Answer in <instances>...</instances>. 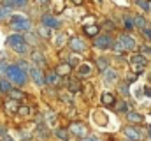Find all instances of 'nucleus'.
<instances>
[{
	"label": "nucleus",
	"instance_id": "obj_1",
	"mask_svg": "<svg viewBox=\"0 0 151 141\" xmlns=\"http://www.w3.org/2000/svg\"><path fill=\"white\" fill-rule=\"evenodd\" d=\"M5 76H7V79H9L12 85H16V86L27 85V79H28V74H27L25 70H21L18 65H9L7 70H5Z\"/></svg>",
	"mask_w": 151,
	"mask_h": 141
},
{
	"label": "nucleus",
	"instance_id": "obj_2",
	"mask_svg": "<svg viewBox=\"0 0 151 141\" xmlns=\"http://www.w3.org/2000/svg\"><path fill=\"white\" fill-rule=\"evenodd\" d=\"M5 41H7V46L12 48V49H14L16 53H19V55H25V53L28 51V42L25 41V35L12 34V35H9Z\"/></svg>",
	"mask_w": 151,
	"mask_h": 141
},
{
	"label": "nucleus",
	"instance_id": "obj_3",
	"mask_svg": "<svg viewBox=\"0 0 151 141\" xmlns=\"http://www.w3.org/2000/svg\"><path fill=\"white\" fill-rule=\"evenodd\" d=\"M135 46H137V44H135V39L130 37L128 34H121L118 37L116 44H113V48L118 49V51H134Z\"/></svg>",
	"mask_w": 151,
	"mask_h": 141
},
{
	"label": "nucleus",
	"instance_id": "obj_4",
	"mask_svg": "<svg viewBox=\"0 0 151 141\" xmlns=\"http://www.w3.org/2000/svg\"><path fill=\"white\" fill-rule=\"evenodd\" d=\"M11 28L19 34V32H30L32 30V21L23 18V16H12L11 18Z\"/></svg>",
	"mask_w": 151,
	"mask_h": 141
},
{
	"label": "nucleus",
	"instance_id": "obj_5",
	"mask_svg": "<svg viewBox=\"0 0 151 141\" xmlns=\"http://www.w3.org/2000/svg\"><path fill=\"white\" fill-rule=\"evenodd\" d=\"M93 46L97 49H109V48H113V39H111V35H107V34H99L95 37Z\"/></svg>",
	"mask_w": 151,
	"mask_h": 141
},
{
	"label": "nucleus",
	"instance_id": "obj_6",
	"mask_svg": "<svg viewBox=\"0 0 151 141\" xmlns=\"http://www.w3.org/2000/svg\"><path fill=\"white\" fill-rule=\"evenodd\" d=\"M130 62H132V65H134V70L137 72V74H142L144 69H146V58H144V55H132L130 57Z\"/></svg>",
	"mask_w": 151,
	"mask_h": 141
},
{
	"label": "nucleus",
	"instance_id": "obj_7",
	"mask_svg": "<svg viewBox=\"0 0 151 141\" xmlns=\"http://www.w3.org/2000/svg\"><path fill=\"white\" fill-rule=\"evenodd\" d=\"M28 72H30V76H32V79H34V83H35L37 86H44V85H46V76L42 74V70L39 69V67L34 65V67H30Z\"/></svg>",
	"mask_w": 151,
	"mask_h": 141
},
{
	"label": "nucleus",
	"instance_id": "obj_8",
	"mask_svg": "<svg viewBox=\"0 0 151 141\" xmlns=\"http://www.w3.org/2000/svg\"><path fill=\"white\" fill-rule=\"evenodd\" d=\"M40 23H42L44 27H47V28H60V27H62L60 20H56V18L51 16V14H44V16L40 18Z\"/></svg>",
	"mask_w": 151,
	"mask_h": 141
},
{
	"label": "nucleus",
	"instance_id": "obj_9",
	"mask_svg": "<svg viewBox=\"0 0 151 141\" xmlns=\"http://www.w3.org/2000/svg\"><path fill=\"white\" fill-rule=\"evenodd\" d=\"M69 48L76 51V53H83L84 49H86V44H84V41L83 39H79V37H74V39H70L69 41Z\"/></svg>",
	"mask_w": 151,
	"mask_h": 141
},
{
	"label": "nucleus",
	"instance_id": "obj_10",
	"mask_svg": "<svg viewBox=\"0 0 151 141\" xmlns=\"http://www.w3.org/2000/svg\"><path fill=\"white\" fill-rule=\"evenodd\" d=\"M70 131L74 132L76 136H79V138H84L86 136V125L84 124H81V122H76L70 125Z\"/></svg>",
	"mask_w": 151,
	"mask_h": 141
},
{
	"label": "nucleus",
	"instance_id": "obj_11",
	"mask_svg": "<svg viewBox=\"0 0 151 141\" xmlns=\"http://www.w3.org/2000/svg\"><path fill=\"white\" fill-rule=\"evenodd\" d=\"M123 134H125L130 141H141V132L135 131L134 127H125V129H123Z\"/></svg>",
	"mask_w": 151,
	"mask_h": 141
},
{
	"label": "nucleus",
	"instance_id": "obj_12",
	"mask_svg": "<svg viewBox=\"0 0 151 141\" xmlns=\"http://www.w3.org/2000/svg\"><path fill=\"white\" fill-rule=\"evenodd\" d=\"M32 60H34V64H35V67H42V65H46V58H44V55L39 51V49H34L32 51Z\"/></svg>",
	"mask_w": 151,
	"mask_h": 141
},
{
	"label": "nucleus",
	"instance_id": "obj_13",
	"mask_svg": "<svg viewBox=\"0 0 151 141\" xmlns=\"http://www.w3.org/2000/svg\"><path fill=\"white\" fill-rule=\"evenodd\" d=\"M4 5L5 7H11V9H14V7L23 9V7L28 5V0H4Z\"/></svg>",
	"mask_w": 151,
	"mask_h": 141
},
{
	"label": "nucleus",
	"instance_id": "obj_14",
	"mask_svg": "<svg viewBox=\"0 0 151 141\" xmlns=\"http://www.w3.org/2000/svg\"><path fill=\"white\" fill-rule=\"evenodd\" d=\"M116 79H118L116 70H113V69L104 70V83H106V85H109V83H116Z\"/></svg>",
	"mask_w": 151,
	"mask_h": 141
},
{
	"label": "nucleus",
	"instance_id": "obj_15",
	"mask_svg": "<svg viewBox=\"0 0 151 141\" xmlns=\"http://www.w3.org/2000/svg\"><path fill=\"white\" fill-rule=\"evenodd\" d=\"M127 120L128 122H134V124H141L144 120V116L141 113H137V111H128L127 113Z\"/></svg>",
	"mask_w": 151,
	"mask_h": 141
},
{
	"label": "nucleus",
	"instance_id": "obj_16",
	"mask_svg": "<svg viewBox=\"0 0 151 141\" xmlns=\"http://www.w3.org/2000/svg\"><path fill=\"white\" fill-rule=\"evenodd\" d=\"M70 70H72V65H69L67 62H63V64H60L58 67H56V74L58 76H67V74H70Z\"/></svg>",
	"mask_w": 151,
	"mask_h": 141
},
{
	"label": "nucleus",
	"instance_id": "obj_17",
	"mask_svg": "<svg viewBox=\"0 0 151 141\" xmlns=\"http://www.w3.org/2000/svg\"><path fill=\"white\" fill-rule=\"evenodd\" d=\"M46 85H51V86H56V85H60V76H58L56 72H51V74H47V76H46Z\"/></svg>",
	"mask_w": 151,
	"mask_h": 141
},
{
	"label": "nucleus",
	"instance_id": "obj_18",
	"mask_svg": "<svg viewBox=\"0 0 151 141\" xmlns=\"http://www.w3.org/2000/svg\"><path fill=\"white\" fill-rule=\"evenodd\" d=\"M77 74H79L81 78L90 76V74H91V65H90V64H81V65L77 67Z\"/></svg>",
	"mask_w": 151,
	"mask_h": 141
},
{
	"label": "nucleus",
	"instance_id": "obj_19",
	"mask_svg": "<svg viewBox=\"0 0 151 141\" xmlns=\"http://www.w3.org/2000/svg\"><path fill=\"white\" fill-rule=\"evenodd\" d=\"M55 134H56V138H60L62 141H69V140H70L69 129H65V127H60V129H56V131H55Z\"/></svg>",
	"mask_w": 151,
	"mask_h": 141
},
{
	"label": "nucleus",
	"instance_id": "obj_20",
	"mask_svg": "<svg viewBox=\"0 0 151 141\" xmlns=\"http://www.w3.org/2000/svg\"><path fill=\"white\" fill-rule=\"evenodd\" d=\"M100 101H102V104L104 106H113L114 102H116V99H114V95L111 94V92H104Z\"/></svg>",
	"mask_w": 151,
	"mask_h": 141
},
{
	"label": "nucleus",
	"instance_id": "obj_21",
	"mask_svg": "<svg viewBox=\"0 0 151 141\" xmlns=\"http://www.w3.org/2000/svg\"><path fill=\"white\" fill-rule=\"evenodd\" d=\"M18 108H19V104H18L16 99H9V101L5 102V109H7V113H18Z\"/></svg>",
	"mask_w": 151,
	"mask_h": 141
},
{
	"label": "nucleus",
	"instance_id": "obj_22",
	"mask_svg": "<svg viewBox=\"0 0 151 141\" xmlns=\"http://www.w3.org/2000/svg\"><path fill=\"white\" fill-rule=\"evenodd\" d=\"M134 27H135V28H139V30L146 28V27H148L146 18H144V16H135V18H134Z\"/></svg>",
	"mask_w": 151,
	"mask_h": 141
},
{
	"label": "nucleus",
	"instance_id": "obj_23",
	"mask_svg": "<svg viewBox=\"0 0 151 141\" xmlns=\"http://www.w3.org/2000/svg\"><path fill=\"white\" fill-rule=\"evenodd\" d=\"M67 41H69V37L65 34H58L55 37V42H53V44H55V48H62V46H65Z\"/></svg>",
	"mask_w": 151,
	"mask_h": 141
},
{
	"label": "nucleus",
	"instance_id": "obj_24",
	"mask_svg": "<svg viewBox=\"0 0 151 141\" xmlns=\"http://www.w3.org/2000/svg\"><path fill=\"white\" fill-rule=\"evenodd\" d=\"M114 111L116 113H125L127 109H128V104L125 102V99H121V101H118V102H114Z\"/></svg>",
	"mask_w": 151,
	"mask_h": 141
},
{
	"label": "nucleus",
	"instance_id": "obj_25",
	"mask_svg": "<svg viewBox=\"0 0 151 141\" xmlns=\"http://www.w3.org/2000/svg\"><path fill=\"white\" fill-rule=\"evenodd\" d=\"M99 27L97 25H88V27H84V32H86V35H90V37H97L99 35Z\"/></svg>",
	"mask_w": 151,
	"mask_h": 141
},
{
	"label": "nucleus",
	"instance_id": "obj_26",
	"mask_svg": "<svg viewBox=\"0 0 151 141\" xmlns=\"http://www.w3.org/2000/svg\"><path fill=\"white\" fill-rule=\"evenodd\" d=\"M37 34L40 37H44V39H49L51 37V28H47V27H44V25H40L37 28Z\"/></svg>",
	"mask_w": 151,
	"mask_h": 141
},
{
	"label": "nucleus",
	"instance_id": "obj_27",
	"mask_svg": "<svg viewBox=\"0 0 151 141\" xmlns=\"http://www.w3.org/2000/svg\"><path fill=\"white\" fill-rule=\"evenodd\" d=\"M63 7H65L63 0H55V2H53V12H55V14H60V12L63 11Z\"/></svg>",
	"mask_w": 151,
	"mask_h": 141
},
{
	"label": "nucleus",
	"instance_id": "obj_28",
	"mask_svg": "<svg viewBox=\"0 0 151 141\" xmlns=\"http://www.w3.org/2000/svg\"><path fill=\"white\" fill-rule=\"evenodd\" d=\"M7 18H11V7L2 5V7H0V21H4V20H7Z\"/></svg>",
	"mask_w": 151,
	"mask_h": 141
},
{
	"label": "nucleus",
	"instance_id": "obj_29",
	"mask_svg": "<svg viewBox=\"0 0 151 141\" xmlns=\"http://www.w3.org/2000/svg\"><path fill=\"white\" fill-rule=\"evenodd\" d=\"M97 69L100 70V72L107 70V69H109V64H107V60H106V58H99V60H97Z\"/></svg>",
	"mask_w": 151,
	"mask_h": 141
},
{
	"label": "nucleus",
	"instance_id": "obj_30",
	"mask_svg": "<svg viewBox=\"0 0 151 141\" xmlns=\"http://www.w3.org/2000/svg\"><path fill=\"white\" fill-rule=\"evenodd\" d=\"M123 27H125V30H128V32H130V30H134V28H135V27H134V20H132V18H128V16H127V18H123Z\"/></svg>",
	"mask_w": 151,
	"mask_h": 141
},
{
	"label": "nucleus",
	"instance_id": "obj_31",
	"mask_svg": "<svg viewBox=\"0 0 151 141\" xmlns=\"http://www.w3.org/2000/svg\"><path fill=\"white\" fill-rule=\"evenodd\" d=\"M0 90H2V92H11V90H12L11 81H9V79H2V81H0Z\"/></svg>",
	"mask_w": 151,
	"mask_h": 141
},
{
	"label": "nucleus",
	"instance_id": "obj_32",
	"mask_svg": "<svg viewBox=\"0 0 151 141\" xmlns=\"http://www.w3.org/2000/svg\"><path fill=\"white\" fill-rule=\"evenodd\" d=\"M135 4H137L141 9H144V11H150V7H151V4L148 0H135Z\"/></svg>",
	"mask_w": 151,
	"mask_h": 141
},
{
	"label": "nucleus",
	"instance_id": "obj_33",
	"mask_svg": "<svg viewBox=\"0 0 151 141\" xmlns=\"http://www.w3.org/2000/svg\"><path fill=\"white\" fill-rule=\"evenodd\" d=\"M9 94H11V97H12V99H16V101H18V99H23V97H25V94H23V92H19V90H14V88H12V90H11Z\"/></svg>",
	"mask_w": 151,
	"mask_h": 141
},
{
	"label": "nucleus",
	"instance_id": "obj_34",
	"mask_svg": "<svg viewBox=\"0 0 151 141\" xmlns=\"http://www.w3.org/2000/svg\"><path fill=\"white\" fill-rule=\"evenodd\" d=\"M16 65H18V67H19L21 70H25V72H27V70H30V65H28L27 62H23V60H21V62H18Z\"/></svg>",
	"mask_w": 151,
	"mask_h": 141
},
{
	"label": "nucleus",
	"instance_id": "obj_35",
	"mask_svg": "<svg viewBox=\"0 0 151 141\" xmlns=\"http://www.w3.org/2000/svg\"><path fill=\"white\" fill-rule=\"evenodd\" d=\"M70 90H72V92L81 90V86H79V81H72V83H70Z\"/></svg>",
	"mask_w": 151,
	"mask_h": 141
},
{
	"label": "nucleus",
	"instance_id": "obj_36",
	"mask_svg": "<svg viewBox=\"0 0 151 141\" xmlns=\"http://www.w3.org/2000/svg\"><path fill=\"white\" fill-rule=\"evenodd\" d=\"M7 67H9V64H7V62H4V60H0V72H4V74H5Z\"/></svg>",
	"mask_w": 151,
	"mask_h": 141
},
{
	"label": "nucleus",
	"instance_id": "obj_37",
	"mask_svg": "<svg viewBox=\"0 0 151 141\" xmlns=\"http://www.w3.org/2000/svg\"><path fill=\"white\" fill-rule=\"evenodd\" d=\"M28 111H30V108H25V106L18 108V113H19V115H28Z\"/></svg>",
	"mask_w": 151,
	"mask_h": 141
},
{
	"label": "nucleus",
	"instance_id": "obj_38",
	"mask_svg": "<svg viewBox=\"0 0 151 141\" xmlns=\"http://www.w3.org/2000/svg\"><path fill=\"white\" fill-rule=\"evenodd\" d=\"M141 53H142V55H151V48H148V46H142V48H141Z\"/></svg>",
	"mask_w": 151,
	"mask_h": 141
},
{
	"label": "nucleus",
	"instance_id": "obj_39",
	"mask_svg": "<svg viewBox=\"0 0 151 141\" xmlns=\"http://www.w3.org/2000/svg\"><path fill=\"white\" fill-rule=\"evenodd\" d=\"M142 34H144V35H146V37H148V39L151 41V28H150V27H146V28H142Z\"/></svg>",
	"mask_w": 151,
	"mask_h": 141
},
{
	"label": "nucleus",
	"instance_id": "obj_40",
	"mask_svg": "<svg viewBox=\"0 0 151 141\" xmlns=\"http://www.w3.org/2000/svg\"><path fill=\"white\" fill-rule=\"evenodd\" d=\"M67 64H69V65H76V64H77V58H76V57H70V58L67 60Z\"/></svg>",
	"mask_w": 151,
	"mask_h": 141
},
{
	"label": "nucleus",
	"instance_id": "obj_41",
	"mask_svg": "<svg viewBox=\"0 0 151 141\" xmlns=\"http://www.w3.org/2000/svg\"><path fill=\"white\" fill-rule=\"evenodd\" d=\"M83 141H100V140H99L97 136H86V138H84Z\"/></svg>",
	"mask_w": 151,
	"mask_h": 141
},
{
	"label": "nucleus",
	"instance_id": "obj_42",
	"mask_svg": "<svg viewBox=\"0 0 151 141\" xmlns=\"http://www.w3.org/2000/svg\"><path fill=\"white\" fill-rule=\"evenodd\" d=\"M144 92H146V97H151V88L148 85H144Z\"/></svg>",
	"mask_w": 151,
	"mask_h": 141
},
{
	"label": "nucleus",
	"instance_id": "obj_43",
	"mask_svg": "<svg viewBox=\"0 0 151 141\" xmlns=\"http://www.w3.org/2000/svg\"><path fill=\"white\" fill-rule=\"evenodd\" d=\"M119 90H121V94H125V95H127V94H128V88H127V85H125V86H121V88H119Z\"/></svg>",
	"mask_w": 151,
	"mask_h": 141
},
{
	"label": "nucleus",
	"instance_id": "obj_44",
	"mask_svg": "<svg viewBox=\"0 0 151 141\" xmlns=\"http://www.w3.org/2000/svg\"><path fill=\"white\" fill-rule=\"evenodd\" d=\"M72 4H74V5H81V4H83V0H72Z\"/></svg>",
	"mask_w": 151,
	"mask_h": 141
},
{
	"label": "nucleus",
	"instance_id": "obj_45",
	"mask_svg": "<svg viewBox=\"0 0 151 141\" xmlns=\"http://www.w3.org/2000/svg\"><path fill=\"white\" fill-rule=\"evenodd\" d=\"M5 134H7V131H5V129H2V127H0V136H5Z\"/></svg>",
	"mask_w": 151,
	"mask_h": 141
},
{
	"label": "nucleus",
	"instance_id": "obj_46",
	"mask_svg": "<svg viewBox=\"0 0 151 141\" xmlns=\"http://www.w3.org/2000/svg\"><path fill=\"white\" fill-rule=\"evenodd\" d=\"M37 4H47V0H35Z\"/></svg>",
	"mask_w": 151,
	"mask_h": 141
},
{
	"label": "nucleus",
	"instance_id": "obj_47",
	"mask_svg": "<svg viewBox=\"0 0 151 141\" xmlns=\"http://www.w3.org/2000/svg\"><path fill=\"white\" fill-rule=\"evenodd\" d=\"M2 141H14V140H11V138H7V136H4V140Z\"/></svg>",
	"mask_w": 151,
	"mask_h": 141
},
{
	"label": "nucleus",
	"instance_id": "obj_48",
	"mask_svg": "<svg viewBox=\"0 0 151 141\" xmlns=\"http://www.w3.org/2000/svg\"><path fill=\"white\" fill-rule=\"evenodd\" d=\"M150 136H151V127H150Z\"/></svg>",
	"mask_w": 151,
	"mask_h": 141
},
{
	"label": "nucleus",
	"instance_id": "obj_49",
	"mask_svg": "<svg viewBox=\"0 0 151 141\" xmlns=\"http://www.w3.org/2000/svg\"><path fill=\"white\" fill-rule=\"evenodd\" d=\"M150 11H151V7H150Z\"/></svg>",
	"mask_w": 151,
	"mask_h": 141
}]
</instances>
